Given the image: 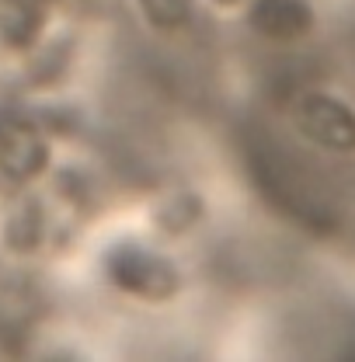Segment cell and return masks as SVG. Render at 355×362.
I'll return each mask as SVG.
<instances>
[{
  "label": "cell",
  "instance_id": "cell-3",
  "mask_svg": "<svg viewBox=\"0 0 355 362\" xmlns=\"http://www.w3.org/2000/svg\"><path fill=\"white\" fill-rule=\"evenodd\" d=\"M143 14L157 28H178L188 18V0H143Z\"/></svg>",
  "mask_w": 355,
  "mask_h": 362
},
{
  "label": "cell",
  "instance_id": "cell-4",
  "mask_svg": "<svg viewBox=\"0 0 355 362\" xmlns=\"http://www.w3.org/2000/svg\"><path fill=\"white\" fill-rule=\"evenodd\" d=\"M220 4H233V0H220Z\"/></svg>",
  "mask_w": 355,
  "mask_h": 362
},
{
  "label": "cell",
  "instance_id": "cell-1",
  "mask_svg": "<svg viewBox=\"0 0 355 362\" xmlns=\"http://www.w3.org/2000/svg\"><path fill=\"white\" fill-rule=\"evenodd\" d=\"M300 129L324 150H355V112L331 94H310L300 101Z\"/></svg>",
  "mask_w": 355,
  "mask_h": 362
},
{
  "label": "cell",
  "instance_id": "cell-2",
  "mask_svg": "<svg viewBox=\"0 0 355 362\" xmlns=\"http://www.w3.org/2000/svg\"><path fill=\"white\" fill-rule=\"evenodd\" d=\"M255 25L268 39H300L303 32H310L313 14L303 0H258Z\"/></svg>",
  "mask_w": 355,
  "mask_h": 362
}]
</instances>
